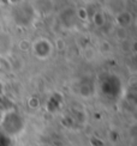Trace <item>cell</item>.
Segmentation results:
<instances>
[{
    "label": "cell",
    "mask_w": 137,
    "mask_h": 146,
    "mask_svg": "<svg viewBox=\"0 0 137 146\" xmlns=\"http://www.w3.org/2000/svg\"><path fill=\"white\" fill-rule=\"evenodd\" d=\"M40 42H41V44H42V46H40L37 41L35 42L34 46H33V47H34L35 55H36V56H39L40 59H46V58H48L49 55H51V52H52L51 43H49L48 41L43 40V38H41Z\"/></svg>",
    "instance_id": "cell-1"
},
{
    "label": "cell",
    "mask_w": 137,
    "mask_h": 146,
    "mask_svg": "<svg viewBox=\"0 0 137 146\" xmlns=\"http://www.w3.org/2000/svg\"><path fill=\"white\" fill-rule=\"evenodd\" d=\"M85 56L88 60H93L95 58V54H94V50H93V48H87L85 49Z\"/></svg>",
    "instance_id": "cell-2"
}]
</instances>
